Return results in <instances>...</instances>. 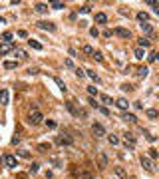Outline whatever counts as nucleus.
Masks as SVG:
<instances>
[{"mask_svg":"<svg viewBox=\"0 0 159 179\" xmlns=\"http://www.w3.org/2000/svg\"><path fill=\"white\" fill-rule=\"evenodd\" d=\"M143 56H145L143 48H135V58H137V60H143Z\"/></svg>","mask_w":159,"mask_h":179,"instance_id":"a878e982","label":"nucleus"},{"mask_svg":"<svg viewBox=\"0 0 159 179\" xmlns=\"http://www.w3.org/2000/svg\"><path fill=\"white\" fill-rule=\"evenodd\" d=\"M137 20L143 24V22H147V20H149V14H147V12H139V14H137Z\"/></svg>","mask_w":159,"mask_h":179,"instance_id":"5701e85b","label":"nucleus"},{"mask_svg":"<svg viewBox=\"0 0 159 179\" xmlns=\"http://www.w3.org/2000/svg\"><path fill=\"white\" fill-rule=\"evenodd\" d=\"M96 22H97V24H106V22H107V16L103 14V12H97V14H96Z\"/></svg>","mask_w":159,"mask_h":179,"instance_id":"4468645a","label":"nucleus"},{"mask_svg":"<svg viewBox=\"0 0 159 179\" xmlns=\"http://www.w3.org/2000/svg\"><path fill=\"white\" fill-rule=\"evenodd\" d=\"M2 163L10 167V169H14V167H18V161H16V157L14 155H10V153H4L2 155Z\"/></svg>","mask_w":159,"mask_h":179,"instance_id":"f03ea898","label":"nucleus"},{"mask_svg":"<svg viewBox=\"0 0 159 179\" xmlns=\"http://www.w3.org/2000/svg\"><path fill=\"white\" fill-rule=\"evenodd\" d=\"M18 36L20 38H26V36H28V32H26V30H18Z\"/></svg>","mask_w":159,"mask_h":179,"instance_id":"c03bdc74","label":"nucleus"},{"mask_svg":"<svg viewBox=\"0 0 159 179\" xmlns=\"http://www.w3.org/2000/svg\"><path fill=\"white\" fill-rule=\"evenodd\" d=\"M14 56L18 58V60H26V58H28V54H26V50H22V48H16V50H14Z\"/></svg>","mask_w":159,"mask_h":179,"instance_id":"ddd939ff","label":"nucleus"},{"mask_svg":"<svg viewBox=\"0 0 159 179\" xmlns=\"http://www.w3.org/2000/svg\"><path fill=\"white\" fill-rule=\"evenodd\" d=\"M0 24H4V18H2V16H0Z\"/></svg>","mask_w":159,"mask_h":179,"instance_id":"8fccbe9b","label":"nucleus"},{"mask_svg":"<svg viewBox=\"0 0 159 179\" xmlns=\"http://www.w3.org/2000/svg\"><path fill=\"white\" fill-rule=\"evenodd\" d=\"M42 119H44V116H42V112L38 110V107H34V110L30 112V116H28V122L32 123V126H40Z\"/></svg>","mask_w":159,"mask_h":179,"instance_id":"f257e3e1","label":"nucleus"},{"mask_svg":"<svg viewBox=\"0 0 159 179\" xmlns=\"http://www.w3.org/2000/svg\"><path fill=\"white\" fill-rule=\"evenodd\" d=\"M87 94H90V96H97V90H96V86H87Z\"/></svg>","mask_w":159,"mask_h":179,"instance_id":"72a5a7b5","label":"nucleus"},{"mask_svg":"<svg viewBox=\"0 0 159 179\" xmlns=\"http://www.w3.org/2000/svg\"><path fill=\"white\" fill-rule=\"evenodd\" d=\"M14 50H16L14 42H2V44H0V56H4V54H8V52H14Z\"/></svg>","mask_w":159,"mask_h":179,"instance_id":"20e7f679","label":"nucleus"},{"mask_svg":"<svg viewBox=\"0 0 159 179\" xmlns=\"http://www.w3.org/2000/svg\"><path fill=\"white\" fill-rule=\"evenodd\" d=\"M157 100H159V94H157Z\"/></svg>","mask_w":159,"mask_h":179,"instance_id":"3c124183","label":"nucleus"},{"mask_svg":"<svg viewBox=\"0 0 159 179\" xmlns=\"http://www.w3.org/2000/svg\"><path fill=\"white\" fill-rule=\"evenodd\" d=\"M151 42L147 40V38H139V48H149Z\"/></svg>","mask_w":159,"mask_h":179,"instance_id":"393cba45","label":"nucleus"},{"mask_svg":"<svg viewBox=\"0 0 159 179\" xmlns=\"http://www.w3.org/2000/svg\"><path fill=\"white\" fill-rule=\"evenodd\" d=\"M147 157L155 159V157H159V151H157V149H149V155H147Z\"/></svg>","mask_w":159,"mask_h":179,"instance_id":"f704fd0d","label":"nucleus"},{"mask_svg":"<svg viewBox=\"0 0 159 179\" xmlns=\"http://www.w3.org/2000/svg\"><path fill=\"white\" fill-rule=\"evenodd\" d=\"M139 26H141V30H143V32H147V34H151V32H153L149 22H143V24H139Z\"/></svg>","mask_w":159,"mask_h":179,"instance_id":"b1692460","label":"nucleus"},{"mask_svg":"<svg viewBox=\"0 0 159 179\" xmlns=\"http://www.w3.org/2000/svg\"><path fill=\"white\" fill-rule=\"evenodd\" d=\"M90 34L94 38H97V36H100V30H97V28H90Z\"/></svg>","mask_w":159,"mask_h":179,"instance_id":"a19ab883","label":"nucleus"},{"mask_svg":"<svg viewBox=\"0 0 159 179\" xmlns=\"http://www.w3.org/2000/svg\"><path fill=\"white\" fill-rule=\"evenodd\" d=\"M16 153H18L20 157H26V159H28V157H30V153H28V151H24V149H20V151H16Z\"/></svg>","mask_w":159,"mask_h":179,"instance_id":"4c0bfd02","label":"nucleus"},{"mask_svg":"<svg viewBox=\"0 0 159 179\" xmlns=\"http://www.w3.org/2000/svg\"><path fill=\"white\" fill-rule=\"evenodd\" d=\"M34 10L38 14H44V12H48V4H44V2H38L36 6H34Z\"/></svg>","mask_w":159,"mask_h":179,"instance_id":"f8f14e48","label":"nucleus"},{"mask_svg":"<svg viewBox=\"0 0 159 179\" xmlns=\"http://www.w3.org/2000/svg\"><path fill=\"white\" fill-rule=\"evenodd\" d=\"M8 102H10L8 90H0V106H8Z\"/></svg>","mask_w":159,"mask_h":179,"instance_id":"1a4fd4ad","label":"nucleus"},{"mask_svg":"<svg viewBox=\"0 0 159 179\" xmlns=\"http://www.w3.org/2000/svg\"><path fill=\"white\" fill-rule=\"evenodd\" d=\"M147 4H149V6H153V12H155V14L159 16V2H153V0H149Z\"/></svg>","mask_w":159,"mask_h":179,"instance_id":"c756f323","label":"nucleus"},{"mask_svg":"<svg viewBox=\"0 0 159 179\" xmlns=\"http://www.w3.org/2000/svg\"><path fill=\"white\" fill-rule=\"evenodd\" d=\"M82 52H84L86 54V56H90V58H94V54H96V50H94V48H92V46H84V48H82Z\"/></svg>","mask_w":159,"mask_h":179,"instance_id":"2eb2a0df","label":"nucleus"},{"mask_svg":"<svg viewBox=\"0 0 159 179\" xmlns=\"http://www.w3.org/2000/svg\"><path fill=\"white\" fill-rule=\"evenodd\" d=\"M38 28L48 30V32H56V24H52V22H38Z\"/></svg>","mask_w":159,"mask_h":179,"instance_id":"9d476101","label":"nucleus"},{"mask_svg":"<svg viewBox=\"0 0 159 179\" xmlns=\"http://www.w3.org/2000/svg\"><path fill=\"white\" fill-rule=\"evenodd\" d=\"M155 58H157V62H159V52H155Z\"/></svg>","mask_w":159,"mask_h":179,"instance_id":"09e8293b","label":"nucleus"},{"mask_svg":"<svg viewBox=\"0 0 159 179\" xmlns=\"http://www.w3.org/2000/svg\"><path fill=\"white\" fill-rule=\"evenodd\" d=\"M122 90H127V92H131V90H135V88H133L131 84H123V86H122Z\"/></svg>","mask_w":159,"mask_h":179,"instance_id":"37998d69","label":"nucleus"},{"mask_svg":"<svg viewBox=\"0 0 159 179\" xmlns=\"http://www.w3.org/2000/svg\"><path fill=\"white\" fill-rule=\"evenodd\" d=\"M86 76H90V78L94 80L96 84H100V76H97V74L94 72V70H86Z\"/></svg>","mask_w":159,"mask_h":179,"instance_id":"a211bd4d","label":"nucleus"},{"mask_svg":"<svg viewBox=\"0 0 159 179\" xmlns=\"http://www.w3.org/2000/svg\"><path fill=\"white\" fill-rule=\"evenodd\" d=\"M66 68H74V62H72V60H70V58L66 60Z\"/></svg>","mask_w":159,"mask_h":179,"instance_id":"de8ad7c7","label":"nucleus"},{"mask_svg":"<svg viewBox=\"0 0 159 179\" xmlns=\"http://www.w3.org/2000/svg\"><path fill=\"white\" fill-rule=\"evenodd\" d=\"M18 66V62H12V60H8V62H4V70H14Z\"/></svg>","mask_w":159,"mask_h":179,"instance_id":"4be33fe9","label":"nucleus"},{"mask_svg":"<svg viewBox=\"0 0 159 179\" xmlns=\"http://www.w3.org/2000/svg\"><path fill=\"white\" fill-rule=\"evenodd\" d=\"M46 126H48V127H50V129H54V127H56V126H58V123H56V122H54V119H46Z\"/></svg>","mask_w":159,"mask_h":179,"instance_id":"c9c22d12","label":"nucleus"},{"mask_svg":"<svg viewBox=\"0 0 159 179\" xmlns=\"http://www.w3.org/2000/svg\"><path fill=\"white\" fill-rule=\"evenodd\" d=\"M145 113H147V117H151V119H155V117L159 116V112H157V110H147Z\"/></svg>","mask_w":159,"mask_h":179,"instance_id":"7c9ffc66","label":"nucleus"},{"mask_svg":"<svg viewBox=\"0 0 159 179\" xmlns=\"http://www.w3.org/2000/svg\"><path fill=\"white\" fill-rule=\"evenodd\" d=\"M76 76H78V78H84L86 72H84V70H80V68H76Z\"/></svg>","mask_w":159,"mask_h":179,"instance_id":"79ce46f5","label":"nucleus"},{"mask_svg":"<svg viewBox=\"0 0 159 179\" xmlns=\"http://www.w3.org/2000/svg\"><path fill=\"white\" fill-rule=\"evenodd\" d=\"M92 132H94L96 137H103V135H106V127H103L102 123H92Z\"/></svg>","mask_w":159,"mask_h":179,"instance_id":"39448f33","label":"nucleus"},{"mask_svg":"<svg viewBox=\"0 0 159 179\" xmlns=\"http://www.w3.org/2000/svg\"><path fill=\"white\" fill-rule=\"evenodd\" d=\"M50 149H52L50 143H40L38 145V151H42V153H46V151H50Z\"/></svg>","mask_w":159,"mask_h":179,"instance_id":"412c9836","label":"nucleus"},{"mask_svg":"<svg viewBox=\"0 0 159 179\" xmlns=\"http://www.w3.org/2000/svg\"><path fill=\"white\" fill-rule=\"evenodd\" d=\"M107 139H109V143H112V145H117L119 143V137H117V135H107Z\"/></svg>","mask_w":159,"mask_h":179,"instance_id":"bb28decb","label":"nucleus"},{"mask_svg":"<svg viewBox=\"0 0 159 179\" xmlns=\"http://www.w3.org/2000/svg\"><path fill=\"white\" fill-rule=\"evenodd\" d=\"M2 42H12V32H4V34H2Z\"/></svg>","mask_w":159,"mask_h":179,"instance_id":"2f4dec72","label":"nucleus"},{"mask_svg":"<svg viewBox=\"0 0 159 179\" xmlns=\"http://www.w3.org/2000/svg\"><path fill=\"white\" fill-rule=\"evenodd\" d=\"M94 58L97 60V62H102V60H103V56H102V54H100V52H96V54H94Z\"/></svg>","mask_w":159,"mask_h":179,"instance_id":"a18cd8bd","label":"nucleus"},{"mask_svg":"<svg viewBox=\"0 0 159 179\" xmlns=\"http://www.w3.org/2000/svg\"><path fill=\"white\" fill-rule=\"evenodd\" d=\"M147 74H149V70H147L145 66H141V68H137V72H135V76H137V78H145Z\"/></svg>","mask_w":159,"mask_h":179,"instance_id":"f3484780","label":"nucleus"},{"mask_svg":"<svg viewBox=\"0 0 159 179\" xmlns=\"http://www.w3.org/2000/svg\"><path fill=\"white\" fill-rule=\"evenodd\" d=\"M50 8H54V10H62V8H64V2H60V0H54V2H50Z\"/></svg>","mask_w":159,"mask_h":179,"instance_id":"aec40b11","label":"nucleus"},{"mask_svg":"<svg viewBox=\"0 0 159 179\" xmlns=\"http://www.w3.org/2000/svg\"><path fill=\"white\" fill-rule=\"evenodd\" d=\"M112 32H113L116 36H119V38H129V36H131V32H129L127 28H113Z\"/></svg>","mask_w":159,"mask_h":179,"instance_id":"6e6552de","label":"nucleus"},{"mask_svg":"<svg viewBox=\"0 0 159 179\" xmlns=\"http://www.w3.org/2000/svg\"><path fill=\"white\" fill-rule=\"evenodd\" d=\"M50 161H52V165H56V167H60V165H62V161H60V159H58V157H52V159H50Z\"/></svg>","mask_w":159,"mask_h":179,"instance_id":"58836bf2","label":"nucleus"},{"mask_svg":"<svg viewBox=\"0 0 159 179\" xmlns=\"http://www.w3.org/2000/svg\"><path fill=\"white\" fill-rule=\"evenodd\" d=\"M78 177H80V179H92L94 175H92L90 171H82V173H78Z\"/></svg>","mask_w":159,"mask_h":179,"instance_id":"c85d7f7f","label":"nucleus"},{"mask_svg":"<svg viewBox=\"0 0 159 179\" xmlns=\"http://www.w3.org/2000/svg\"><path fill=\"white\" fill-rule=\"evenodd\" d=\"M125 147H127V149H133V147H135V142H131V139H125Z\"/></svg>","mask_w":159,"mask_h":179,"instance_id":"e433bc0d","label":"nucleus"},{"mask_svg":"<svg viewBox=\"0 0 159 179\" xmlns=\"http://www.w3.org/2000/svg\"><path fill=\"white\" fill-rule=\"evenodd\" d=\"M113 104H116L119 110H123V112H127V107H129V102L125 100V97H117V100H113Z\"/></svg>","mask_w":159,"mask_h":179,"instance_id":"0eeeda50","label":"nucleus"},{"mask_svg":"<svg viewBox=\"0 0 159 179\" xmlns=\"http://www.w3.org/2000/svg\"><path fill=\"white\" fill-rule=\"evenodd\" d=\"M100 100H102V104H106V106H112L113 104V100L107 94H100Z\"/></svg>","mask_w":159,"mask_h":179,"instance_id":"dca6fc26","label":"nucleus"},{"mask_svg":"<svg viewBox=\"0 0 159 179\" xmlns=\"http://www.w3.org/2000/svg\"><path fill=\"white\" fill-rule=\"evenodd\" d=\"M90 10H92V6H87V4H86V6H82V8H80V12H82V14H87Z\"/></svg>","mask_w":159,"mask_h":179,"instance_id":"ea45409f","label":"nucleus"},{"mask_svg":"<svg viewBox=\"0 0 159 179\" xmlns=\"http://www.w3.org/2000/svg\"><path fill=\"white\" fill-rule=\"evenodd\" d=\"M56 84H58V88L62 90V92H66V90H68V88H66V84H64V82H62L60 78H56Z\"/></svg>","mask_w":159,"mask_h":179,"instance_id":"473e14b6","label":"nucleus"},{"mask_svg":"<svg viewBox=\"0 0 159 179\" xmlns=\"http://www.w3.org/2000/svg\"><path fill=\"white\" fill-rule=\"evenodd\" d=\"M141 167H143V169L147 171V173H153V169H155V167H153V161H151V157H147V155H141Z\"/></svg>","mask_w":159,"mask_h":179,"instance_id":"7ed1b4c3","label":"nucleus"},{"mask_svg":"<svg viewBox=\"0 0 159 179\" xmlns=\"http://www.w3.org/2000/svg\"><path fill=\"white\" fill-rule=\"evenodd\" d=\"M56 143H58V145H72V143H74V139L70 137V135L62 133V135H58V137H56Z\"/></svg>","mask_w":159,"mask_h":179,"instance_id":"423d86ee","label":"nucleus"},{"mask_svg":"<svg viewBox=\"0 0 159 179\" xmlns=\"http://www.w3.org/2000/svg\"><path fill=\"white\" fill-rule=\"evenodd\" d=\"M38 167H40V165H38V163H32V167H30V171H32V173H36V171H38Z\"/></svg>","mask_w":159,"mask_h":179,"instance_id":"49530a36","label":"nucleus"},{"mask_svg":"<svg viewBox=\"0 0 159 179\" xmlns=\"http://www.w3.org/2000/svg\"><path fill=\"white\" fill-rule=\"evenodd\" d=\"M28 44L34 48V50H42V44H40V42H36V40H28Z\"/></svg>","mask_w":159,"mask_h":179,"instance_id":"cd10ccee","label":"nucleus"},{"mask_svg":"<svg viewBox=\"0 0 159 179\" xmlns=\"http://www.w3.org/2000/svg\"><path fill=\"white\" fill-rule=\"evenodd\" d=\"M123 119H125V122H129V123H135V122H137V117H135L133 113H127V112L123 113Z\"/></svg>","mask_w":159,"mask_h":179,"instance_id":"6ab92c4d","label":"nucleus"},{"mask_svg":"<svg viewBox=\"0 0 159 179\" xmlns=\"http://www.w3.org/2000/svg\"><path fill=\"white\" fill-rule=\"evenodd\" d=\"M113 171H116V175L119 179H127V173H125V169H123L122 165H116V167H113Z\"/></svg>","mask_w":159,"mask_h":179,"instance_id":"9b49d317","label":"nucleus"}]
</instances>
